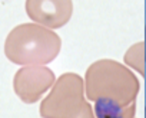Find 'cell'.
Masks as SVG:
<instances>
[{"label":"cell","instance_id":"obj_3","mask_svg":"<svg viewBox=\"0 0 146 118\" xmlns=\"http://www.w3.org/2000/svg\"><path fill=\"white\" fill-rule=\"evenodd\" d=\"M85 101V79L75 72H64L40 102L39 114L42 118H69L82 108Z\"/></svg>","mask_w":146,"mask_h":118},{"label":"cell","instance_id":"obj_8","mask_svg":"<svg viewBox=\"0 0 146 118\" xmlns=\"http://www.w3.org/2000/svg\"><path fill=\"white\" fill-rule=\"evenodd\" d=\"M69 118H96V115H95V111H93L90 102L86 99L85 104L82 105V108H80L75 115H72V117H69Z\"/></svg>","mask_w":146,"mask_h":118},{"label":"cell","instance_id":"obj_1","mask_svg":"<svg viewBox=\"0 0 146 118\" xmlns=\"http://www.w3.org/2000/svg\"><path fill=\"white\" fill-rule=\"evenodd\" d=\"M140 82L135 72L115 59L95 61L85 72V92L89 101L110 99L122 105L136 102Z\"/></svg>","mask_w":146,"mask_h":118},{"label":"cell","instance_id":"obj_6","mask_svg":"<svg viewBox=\"0 0 146 118\" xmlns=\"http://www.w3.org/2000/svg\"><path fill=\"white\" fill-rule=\"evenodd\" d=\"M96 118H135L136 102L130 105H122L110 99H98L93 107Z\"/></svg>","mask_w":146,"mask_h":118},{"label":"cell","instance_id":"obj_4","mask_svg":"<svg viewBox=\"0 0 146 118\" xmlns=\"http://www.w3.org/2000/svg\"><path fill=\"white\" fill-rule=\"evenodd\" d=\"M54 82V72L46 65H27L16 71L13 76V89L22 102L35 104L42 99Z\"/></svg>","mask_w":146,"mask_h":118},{"label":"cell","instance_id":"obj_5","mask_svg":"<svg viewBox=\"0 0 146 118\" xmlns=\"http://www.w3.org/2000/svg\"><path fill=\"white\" fill-rule=\"evenodd\" d=\"M25 9L32 22L56 30L72 19L73 0H26Z\"/></svg>","mask_w":146,"mask_h":118},{"label":"cell","instance_id":"obj_7","mask_svg":"<svg viewBox=\"0 0 146 118\" xmlns=\"http://www.w3.org/2000/svg\"><path fill=\"white\" fill-rule=\"evenodd\" d=\"M125 65H127L130 69L137 72L139 75H145V66H146V55H145V42H136L133 43L125 53Z\"/></svg>","mask_w":146,"mask_h":118},{"label":"cell","instance_id":"obj_2","mask_svg":"<svg viewBox=\"0 0 146 118\" xmlns=\"http://www.w3.org/2000/svg\"><path fill=\"white\" fill-rule=\"evenodd\" d=\"M60 36L35 22L13 27L5 40V55L15 65H47L59 56Z\"/></svg>","mask_w":146,"mask_h":118}]
</instances>
